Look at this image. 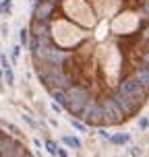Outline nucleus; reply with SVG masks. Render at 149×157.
Returning <instances> with one entry per match:
<instances>
[{
  "mask_svg": "<svg viewBox=\"0 0 149 157\" xmlns=\"http://www.w3.org/2000/svg\"><path fill=\"white\" fill-rule=\"evenodd\" d=\"M29 54L69 116L122 126L149 101V0H35Z\"/></svg>",
  "mask_w": 149,
  "mask_h": 157,
  "instance_id": "nucleus-1",
  "label": "nucleus"
},
{
  "mask_svg": "<svg viewBox=\"0 0 149 157\" xmlns=\"http://www.w3.org/2000/svg\"><path fill=\"white\" fill-rule=\"evenodd\" d=\"M0 157H35L19 136L0 128Z\"/></svg>",
  "mask_w": 149,
  "mask_h": 157,
  "instance_id": "nucleus-2",
  "label": "nucleus"
}]
</instances>
